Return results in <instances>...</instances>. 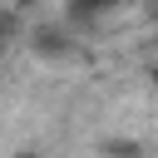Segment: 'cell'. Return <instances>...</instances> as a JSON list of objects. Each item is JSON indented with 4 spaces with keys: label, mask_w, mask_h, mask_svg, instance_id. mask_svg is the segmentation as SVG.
<instances>
[{
    "label": "cell",
    "mask_w": 158,
    "mask_h": 158,
    "mask_svg": "<svg viewBox=\"0 0 158 158\" xmlns=\"http://www.w3.org/2000/svg\"><path fill=\"white\" fill-rule=\"evenodd\" d=\"M30 49H35L40 59H69V54H74V35H69L64 25H40V30L30 35Z\"/></svg>",
    "instance_id": "6da1fadb"
},
{
    "label": "cell",
    "mask_w": 158,
    "mask_h": 158,
    "mask_svg": "<svg viewBox=\"0 0 158 158\" xmlns=\"http://www.w3.org/2000/svg\"><path fill=\"white\" fill-rule=\"evenodd\" d=\"M123 0H69V10H64V20L69 25H94L99 15H109V10H118Z\"/></svg>",
    "instance_id": "7a4b0ae2"
},
{
    "label": "cell",
    "mask_w": 158,
    "mask_h": 158,
    "mask_svg": "<svg viewBox=\"0 0 158 158\" xmlns=\"http://www.w3.org/2000/svg\"><path fill=\"white\" fill-rule=\"evenodd\" d=\"M104 158H143V143L138 138H109L104 143Z\"/></svg>",
    "instance_id": "3957f363"
},
{
    "label": "cell",
    "mask_w": 158,
    "mask_h": 158,
    "mask_svg": "<svg viewBox=\"0 0 158 158\" xmlns=\"http://www.w3.org/2000/svg\"><path fill=\"white\" fill-rule=\"evenodd\" d=\"M10 35H15V20H10V15H0V49L10 44Z\"/></svg>",
    "instance_id": "277c9868"
},
{
    "label": "cell",
    "mask_w": 158,
    "mask_h": 158,
    "mask_svg": "<svg viewBox=\"0 0 158 158\" xmlns=\"http://www.w3.org/2000/svg\"><path fill=\"white\" fill-rule=\"evenodd\" d=\"M10 5H15V10H35L40 0H10Z\"/></svg>",
    "instance_id": "5b68a950"
},
{
    "label": "cell",
    "mask_w": 158,
    "mask_h": 158,
    "mask_svg": "<svg viewBox=\"0 0 158 158\" xmlns=\"http://www.w3.org/2000/svg\"><path fill=\"white\" fill-rule=\"evenodd\" d=\"M15 158H44V153H30V148H20V153H15Z\"/></svg>",
    "instance_id": "8992f818"
},
{
    "label": "cell",
    "mask_w": 158,
    "mask_h": 158,
    "mask_svg": "<svg viewBox=\"0 0 158 158\" xmlns=\"http://www.w3.org/2000/svg\"><path fill=\"white\" fill-rule=\"evenodd\" d=\"M148 79H153V89H158V64H153V69H148Z\"/></svg>",
    "instance_id": "52a82bcc"
},
{
    "label": "cell",
    "mask_w": 158,
    "mask_h": 158,
    "mask_svg": "<svg viewBox=\"0 0 158 158\" xmlns=\"http://www.w3.org/2000/svg\"><path fill=\"white\" fill-rule=\"evenodd\" d=\"M153 20H158V10H153Z\"/></svg>",
    "instance_id": "ba28073f"
}]
</instances>
